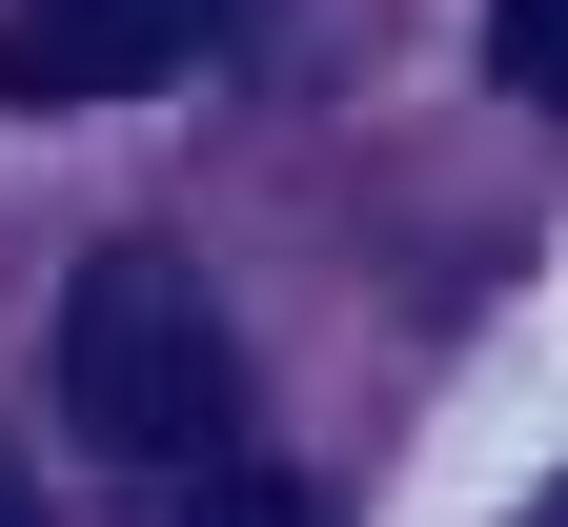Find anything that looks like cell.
Instances as JSON below:
<instances>
[{"label":"cell","mask_w":568,"mask_h":527,"mask_svg":"<svg viewBox=\"0 0 568 527\" xmlns=\"http://www.w3.org/2000/svg\"><path fill=\"white\" fill-rule=\"evenodd\" d=\"M41 386H61V426H82L102 467H224L244 345H224V305H203L163 244H102L61 284V325H41Z\"/></svg>","instance_id":"cell-1"},{"label":"cell","mask_w":568,"mask_h":527,"mask_svg":"<svg viewBox=\"0 0 568 527\" xmlns=\"http://www.w3.org/2000/svg\"><path fill=\"white\" fill-rule=\"evenodd\" d=\"M244 0H0V122H82V102H142L224 41Z\"/></svg>","instance_id":"cell-2"},{"label":"cell","mask_w":568,"mask_h":527,"mask_svg":"<svg viewBox=\"0 0 568 527\" xmlns=\"http://www.w3.org/2000/svg\"><path fill=\"white\" fill-rule=\"evenodd\" d=\"M487 82H508V102H568V0H487Z\"/></svg>","instance_id":"cell-3"},{"label":"cell","mask_w":568,"mask_h":527,"mask_svg":"<svg viewBox=\"0 0 568 527\" xmlns=\"http://www.w3.org/2000/svg\"><path fill=\"white\" fill-rule=\"evenodd\" d=\"M203 527H325V487H284V467H244V446H224V487H203Z\"/></svg>","instance_id":"cell-4"},{"label":"cell","mask_w":568,"mask_h":527,"mask_svg":"<svg viewBox=\"0 0 568 527\" xmlns=\"http://www.w3.org/2000/svg\"><path fill=\"white\" fill-rule=\"evenodd\" d=\"M0 527H41V487H21V446H0Z\"/></svg>","instance_id":"cell-5"},{"label":"cell","mask_w":568,"mask_h":527,"mask_svg":"<svg viewBox=\"0 0 568 527\" xmlns=\"http://www.w3.org/2000/svg\"><path fill=\"white\" fill-rule=\"evenodd\" d=\"M528 527H568V487H548V507H528Z\"/></svg>","instance_id":"cell-6"}]
</instances>
